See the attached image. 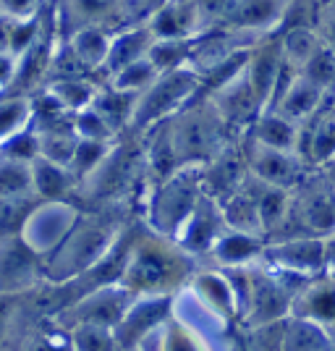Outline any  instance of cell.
Wrapping results in <instances>:
<instances>
[{
	"label": "cell",
	"mask_w": 335,
	"mask_h": 351,
	"mask_svg": "<svg viewBox=\"0 0 335 351\" xmlns=\"http://www.w3.org/2000/svg\"><path fill=\"white\" fill-rule=\"evenodd\" d=\"M197 273V257L175 241L173 236L158 234L139 220L129 263L121 283L132 293H178L189 286Z\"/></svg>",
	"instance_id": "obj_1"
},
{
	"label": "cell",
	"mask_w": 335,
	"mask_h": 351,
	"mask_svg": "<svg viewBox=\"0 0 335 351\" xmlns=\"http://www.w3.org/2000/svg\"><path fill=\"white\" fill-rule=\"evenodd\" d=\"M134 218L121 213L82 210V218L66 236V241L45 260V278L53 283H69L84 276L110 252L121 231Z\"/></svg>",
	"instance_id": "obj_2"
},
{
	"label": "cell",
	"mask_w": 335,
	"mask_h": 351,
	"mask_svg": "<svg viewBox=\"0 0 335 351\" xmlns=\"http://www.w3.org/2000/svg\"><path fill=\"white\" fill-rule=\"evenodd\" d=\"M171 129H173L175 155L181 168L184 165L204 168L231 145V139L238 136L231 132V126L223 121L218 108L202 92L171 118Z\"/></svg>",
	"instance_id": "obj_3"
},
{
	"label": "cell",
	"mask_w": 335,
	"mask_h": 351,
	"mask_svg": "<svg viewBox=\"0 0 335 351\" xmlns=\"http://www.w3.org/2000/svg\"><path fill=\"white\" fill-rule=\"evenodd\" d=\"M202 194V168L184 165V168H178L168 178L152 181L142 220L149 228H155L158 234L173 236L175 239V234L181 231V226L194 213V207L199 205Z\"/></svg>",
	"instance_id": "obj_4"
},
{
	"label": "cell",
	"mask_w": 335,
	"mask_h": 351,
	"mask_svg": "<svg viewBox=\"0 0 335 351\" xmlns=\"http://www.w3.org/2000/svg\"><path fill=\"white\" fill-rule=\"evenodd\" d=\"M199 89H202L199 73L194 71V69H189V66L160 73L136 97V108H134L132 129L129 132L145 134L152 126H158L162 121L173 118L178 110H184L199 95Z\"/></svg>",
	"instance_id": "obj_5"
},
{
	"label": "cell",
	"mask_w": 335,
	"mask_h": 351,
	"mask_svg": "<svg viewBox=\"0 0 335 351\" xmlns=\"http://www.w3.org/2000/svg\"><path fill=\"white\" fill-rule=\"evenodd\" d=\"M136 293H132L123 283H108L100 289H92L84 296H79L69 309H63L55 322L60 328H71V325H102V328H113L123 320V315L129 312Z\"/></svg>",
	"instance_id": "obj_6"
},
{
	"label": "cell",
	"mask_w": 335,
	"mask_h": 351,
	"mask_svg": "<svg viewBox=\"0 0 335 351\" xmlns=\"http://www.w3.org/2000/svg\"><path fill=\"white\" fill-rule=\"evenodd\" d=\"M45 280V260L24 236L0 239V296H21Z\"/></svg>",
	"instance_id": "obj_7"
},
{
	"label": "cell",
	"mask_w": 335,
	"mask_h": 351,
	"mask_svg": "<svg viewBox=\"0 0 335 351\" xmlns=\"http://www.w3.org/2000/svg\"><path fill=\"white\" fill-rule=\"evenodd\" d=\"M175 312V293H139L116 328L118 349H142L145 341Z\"/></svg>",
	"instance_id": "obj_8"
},
{
	"label": "cell",
	"mask_w": 335,
	"mask_h": 351,
	"mask_svg": "<svg viewBox=\"0 0 335 351\" xmlns=\"http://www.w3.org/2000/svg\"><path fill=\"white\" fill-rule=\"evenodd\" d=\"M82 218V207L71 199H58V202H40L24 228V239L29 247L47 260L55 249L66 241V236L73 231V226Z\"/></svg>",
	"instance_id": "obj_9"
},
{
	"label": "cell",
	"mask_w": 335,
	"mask_h": 351,
	"mask_svg": "<svg viewBox=\"0 0 335 351\" xmlns=\"http://www.w3.org/2000/svg\"><path fill=\"white\" fill-rule=\"evenodd\" d=\"M247 158H249V173L260 178L267 186L277 189H296L304 184V171L309 162L291 149H275L251 142L247 136Z\"/></svg>",
	"instance_id": "obj_10"
},
{
	"label": "cell",
	"mask_w": 335,
	"mask_h": 351,
	"mask_svg": "<svg viewBox=\"0 0 335 351\" xmlns=\"http://www.w3.org/2000/svg\"><path fill=\"white\" fill-rule=\"evenodd\" d=\"M212 105L218 108V113L223 116V121L231 126L234 134H247L251 129V123L262 116L264 103L262 97L257 95L254 84L249 82L247 69L234 76L228 84H223L218 92L207 95Z\"/></svg>",
	"instance_id": "obj_11"
},
{
	"label": "cell",
	"mask_w": 335,
	"mask_h": 351,
	"mask_svg": "<svg viewBox=\"0 0 335 351\" xmlns=\"http://www.w3.org/2000/svg\"><path fill=\"white\" fill-rule=\"evenodd\" d=\"M291 0H234L218 27L267 37L283 29Z\"/></svg>",
	"instance_id": "obj_12"
},
{
	"label": "cell",
	"mask_w": 335,
	"mask_h": 351,
	"mask_svg": "<svg viewBox=\"0 0 335 351\" xmlns=\"http://www.w3.org/2000/svg\"><path fill=\"white\" fill-rule=\"evenodd\" d=\"M225 228H228V223H225V215H223V205L218 199H212L210 194H202L199 205L194 207L189 220L175 234V241L199 260L202 254L212 252V247L218 244V239L223 236Z\"/></svg>",
	"instance_id": "obj_13"
},
{
	"label": "cell",
	"mask_w": 335,
	"mask_h": 351,
	"mask_svg": "<svg viewBox=\"0 0 335 351\" xmlns=\"http://www.w3.org/2000/svg\"><path fill=\"white\" fill-rule=\"evenodd\" d=\"M288 69L286 63V56H283V43H280V32L275 34H267L260 43L251 47L247 60V76L249 82L254 84L257 95L262 97L264 110L273 103V95L277 89V82L283 71Z\"/></svg>",
	"instance_id": "obj_14"
},
{
	"label": "cell",
	"mask_w": 335,
	"mask_h": 351,
	"mask_svg": "<svg viewBox=\"0 0 335 351\" xmlns=\"http://www.w3.org/2000/svg\"><path fill=\"white\" fill-rule=\"evenodd\" d=\"M333 92L317 87L314 82H309L306 76L296 73L291 82L283 87V92L275 97V103L270 105V110H277L280 116H286L288 121H293L296 126H304L312 118L325 110L327 97Z\"/></svg>",
	"instance_id": "obj_15"
},
{
	"label": "cell",
	"mask_w": 335,
	"mask_h": 351,
	"mask_svg": "<svg viewBox=\"0 0 335 351\" xmlns=\"http://www.w3.org/2000/svg\"><path fill=\"white\" fill-rule=\"evenodd\" d=\"M155 40H194L204 32L197 0H168L149 21Z\"/></svg>",
	"instance_id": "obj_16"
},
{
	"label": "cell",
	"mask_w": 335,
	"mask_h": 351,
	"mask_svg": "<svg viewBox=\"0 0 335 351\" xmlns=\"http://www.w3.org/2000/svg\"><path fill=\"white\" fill-rule=\"evenodd\" d=\"M304 194L293 197V218L309 234H327L335 228V191L325 184H301Z\"/></svg>",
	"instance_id": "obj_17"
},
{
	"label": "cell",
	"mask_w": 335,
	"mask_h": 351,
	"mask_svg": "<svg viewBox=\"0 0 335 351\" xmlns=\"http://www.w3.org/2000/svg\"><path fill=\"white\" fill-rule=\"evenodd\" d=\"M264 254L288 270H309V267L322 265L327 247H325V241L314 239V236H306V239L296 236V239H280L275 244L264 247Z\"/></svg>",
	"instance_id": "obj_18"
},
{
	"label": "cell",
	"mask_w": 335,
	"mask_h": 351,
	"mask_svg": "<svg viewBox=\"0 0 335 351\" xmlns=\"http://www.w3.org/2000/svg\"><path fill=\"white\" fill-rule=\"evenodd\" d=\"M152 43H155V34H152L149 27H139V29L113 34L110 56H108V63H105V69H102V84H105L113 73L121 71V69H126V66H132L136 60L147 58Z\"/></svg>",
	"instance_id": "obj_19"
},
{
	"label": "cell",
	"mask_w": 335,
	"mask_h": 351,
	"mask_svg": "<svg viewBox=\"0 0 335 351\" xmlns=\"http://www.w3.org/2000/svg\"><path fill=\"white\" fill-rule=\"evenodd\" d=\"M66 43L71 45V50L76 53V58L82 60V66L102 82V69H105L108 56H110L113 34L102 24H89L84 29L73 32Z\"/></svg>",
	"instance_id": "obj_20"
},
{
	"label": "cell",
	"mask_w": 335,
	"mask_h": 351,
	"mask_svg": "<svg viewBox=\"0 0 335 351\" xmlns=\"http://www.w3.org/2000/svg\"><path fill=\"white\" fill-rule=\"evenodd\" d=\"M251 142L264 147H275V149H291L299 152V136H301V126H296L293 121L280 116L277 110H262V116L251 123L247 132Z\"/></svg>",
	"instance_id": "obj_21"
},
{
	"label": "cell",
	"mask_w": 335,
	"mask_h": 351,
	"mask_svg": "<svg viewBox=\"0 0 335 351\" xmlns=\"http://www.w3.org/2000/svg\"><path fill=\"white\" fill-rule=\"evenodd\" d=\"M32 176H34V194L42 202H58V199H71L76 194V178L66 165L50 162L40 158L32 162Z\"/></svg>",
	"instance_id": "obj_22"
},
{
	"label": "cell",
	"mask_w": 335,
	"mask_h": 351,
	"mask_svg": "<svg viewBox=\"0 0 335 351\" xmlns=\"http://www.w3.org/2000/svg\"><path fill=\"white\" fill-rule=\"evenodd\" d=\"M116 0H63L58 3V32L60 40H69L73 32L89 24H102L113 11Z\"/></svg>",
	"instance_id": "obj_23"
},
{
	"label": "cell",
	"mask_w": 335,
	"mask_h": 351,
	"mask_svg": "<svg viewBox=\"0 0 335 351\" xmlns=\"http://www.w3.org/2000/svg\"><path fill=\"white\" fill-rule=\"evenodd\" d=\"M264 236L247 234V231H236V228H225L218 244L212 247V257L220 265H231V267H241V265L251 263L254 257L264 254Z\"/></svg>",
	"instance_id": "obj_24"
},
{
	"label": "cell",
	"mask_w": 335,
	"mask_h": 351,
	"mask_svg": "<svg viewBox=\"0 0 335 351\" xmlns=\"http://www.w3.org/2000/svg\"><path fill=\"white\" fill-rule=\"evenodd\" d=\"M165 3L168 0H116L113 11L102 21V27L110 32V34L149 27V21L158 16V11H160Z\"/></svg>",
	"instance_id": "obj_25"
},
{
	"label": "cell",
	"mask_w": 335,
	"mask_h": 351,
	"mask_svg": "<svg viewBox=\"0 0 335 351\" xmlns=\"http://www.w3.org/2000/svg\"><path fill=\"white\" fill-rule=\"evenodd\" d=\"M45 89L58 100L69 113H82L89 110L97 95L102 89V82L97 76H76V79H63V82H53V84H45Z\"/></svg>",
	"instance_id": "obj_26"
},
{
	"label": "cell",
	"mask_w": 335,
	"mask_h": 351,
	"mask_svg": "<svg viewBox=\"0 0 335 351\" xmlns=\"http://www.w3.org/2000/svg\"><path fill=\"white\" fill-rule=\"evenodd\" d=\"M280 43H283V56H286V63H288L296 73L301 71L306 63H309V60L314 58L322 47H325L317 27H306V24L280 29Z\"/></svg>",
	"instance_id": "obj_27"
},
{
	"label": "cell",
	"mask_w": 335,
	"mask_h": 351,
	"mask_svg": "<svg viewBox=\"0 0 335 351\" xmlns=\"http://www.w3.org/2000/svg\"><path fill=\"white\" fill-rule=\"evenodd\" d=\"M97 113H100L108 126L116 134H126L132 129V118H134V108H136V95H129V92H121V89L110 87V84H102L97 100L92 105Z\"/></svg>",
	"instance_id": "obj_28"
},
{
	"label": "cell",
	"mask_w": 335,
	"mask_h": 351,
	"mask_svg": "<svg viewBox=\"0 0 335 351\" xmlns=\"http://www.w3.org/2000/svg\"><path fill=\"white\" fill-rule=\"evenodd\" d=\"M249 312L251 317L260 322H270L275 320L277 315L286 309V293L277 286L273 278H254L251 276V283H249Z\"/></svg>",
	"instance_id": "obj_29"
},
{
	"label": "cell",
	"mask_w": 335,
	"mask_h": 351,
	"mask_svg": "<svg viewBox=\"0 0 335 351\" xmlns=\"http://www.w3.org/2000/svg\"><path fill=\"white\" fill-rule=\"evenodd\" d=\"M40 197L29 194H11V197H0V239L8 236H21L34 210L40 207Z\"/></svg>",
	"instance_id": "obj_30"
},
{
	"label": "cell",
	"mask_w": 335,
	"mask_h": 351,
	"mask_svg": "<svg viewBox=\"0 0 335 351\" xmlns=\"http://www.w3.org/2000/svg\"><path fill=\"white\" fill-rule=\"evenodd\" d=\"M34 121L32 95H3L0 97V145L16 134L27 132Z\"/></svg>",
	"instance_id": "obj_31"
},
{
	"label": "cell",
	"mask_w": 335,
	"mask_h": 351,
	"mask_svg": "<svg viewBox=\"0 0 335 351\" xmlns=\"http://www.w3.org/2000/svg\"><path fill=\"white\" fill-rule=\"evenodd\" d=\"M40 134V158L58 165H71L76 147L82 142V136L76 134V126H58V129H45Z\"/></svg>",
	"instance_id": "obj_32"
},
{
	"label": "cell",
	"mask_w": 335,
	"mask_h": 351,
	"mask_svg": "<svg viewBox=\"0 0 335 351\" xmlns=\"http://www.w3.org/2000/svg\"><path fill=\"white\" fill-rule=\"evenodd\" d=\"M194 53V40H155L149 47V60L160 73L186 69Z\"/></svg>",
	"instance_id": "obj_33"
},
{
	"label": "cell",
	"mask_w": 335,
	"mask_h": 351,
	"mask_svg": "<svg viewBox=\"0 0 335 351\" xmlns=\"http://www.w3.org/2000/svg\"><path fill=\"white\" fill-rule=\"evenodd\" d=\"M66 333H69V341H71V351H121L113 328L82 322V325L66 328Z\"/></svg>",
	"instance_id": "obj_34"
},
{
	"label": "cell",
	"mask_w": 335,
	"mask_h": 351,
	"mask_svg": "<svg viewBox=\"0 0 335 351\" xmlns=\"http://www.w3.org/2000/svg\"><path fill=\"white\" fill-rule=\"evenodd\" d=\"M158 76H160V71L155 69V63L147 56V58L136 60L132 66H126V69H121L118 73H113L105 84H110V87L121 89V92H129V95H136V97H139Z\"/></svg>",
	"instance_id": "obj_35"
},
{
	"label": "cell",
	"mask_w": 335,
	"mask_h": 351,
	"mask_svg": "<svg viewBox=\"0 0 335 351\" xmlns=\"http://www.w3.org/2000/svg\"><path fill=\"white\" fill-rule=\"evenodd\" d=\"M113 142H97V139H82L79 147H76V155H73L69 171L76 178V184H82L84 178L95 173L100 168V162L105 160V155L110 152ZM79 189V186H76Z\"/></svg>",
	"instance_id": "obj_36"
},
{
	"label": "cell",
	"mask_w": 335,
	"mask_h": 351,
	"mask_svg": "<svg viewBox=\"0 0 335 351\" xmlns=\"http://www.w3.org/2000/svg\"><path fill=\"white\" fill-rule=\"evenodd\" d=\"M29 191H34V176H32L29 162L11 160L0 155V197L29 194Z\"/></svg>",
	"instance_id": "obj_37"
},
{
	"label": "cell",
	"mask_w": 335,
	"mask_h": 351,
	"mask_svg": "<svg viewBox=\"0 0 335 351\" xmlns=\"http://www.w3.org/2000/svg\"><path fill=\"white\" fill-rule=\"evenodd\" d=\"M0 155L11 158V160H21V162H34L40 160V134L34 126H29L27 132L16 134L8 142L0 145Z\"/></svg>",
	"instance_id": "obj_38"
},
{
	"label": "cell",
	"mask_w": 335,
	"mask_h": 351,
	"mask_svg": "<svg viewBox=\"0 0 335 351\" xmlns=\"http://www.w3.org/2000/svg\"><path fill=\"white\" fill-rule=\"evenodd\" d=\"M299 73L306 76L309 82H314L317 87L335 92V53L327 50V47H322L320 53L309 60Z\"/></svg>",
	"instance_id": "obj_39"
},
{
	"label": "cell",
	"mask_w": 335,
	"mask_h": 351,
	"mask_svg": "<svg viewBox=\"0 0 335 351\" xmlns=\"http://www.w3.org/2000/svg\"><path fill=\"white\" fill-rule=\"evenodd\" d=\"M73 126H76V134L82 136V139H97V142H116L121 134H116L110 126H108V121L95 110V108H89V110H82V113H76L73 118Z\"/></svg>",
	"instance_id": "obj_40"
},
{
	"label": "cell",
	"mask_w": 335,
	"mask_h": 351,
	"mask_svg": "<svg viewBox=\"0 0 335 351\" xmlns=\"http://www.w3.org/2000/svg\"><path fill=\"white\" fill-rule=\"evenodd\" d=\"M18 296H0V351H11Z\"/></svg>",
	"instance_id": "obj_41"
},
{
	"label": "cell",
	"mask_w": 335,
	"mask_h": 351,
	"mask_svg": "<svg viewBox=\"0 0 335 351\" xmlns=\"http://www.w3.org/2000/svg\"><path fill=\"white\" fill-rule=\"evenodd\" d=\"M317 32L322 45L335 53V0H322L320 14H317Z\"/></svg>",
	"instance_id": "obj_42"
},
{
	"label": "cell",
	"mask_w": 335,
	"mask_h": 351,
	"mask_svg": "<svg viewBox=\"0 0 335 351\" xmlns=\"http://www.w3.org/2000/svg\"><path fill=\"white\" fill-rule=\"evenodd\" d=\"M18 76V56H14L11 50H0V97L11 95Z\"/></svg>",
	"instance_id": "obj_43"
},
{
	"label": "cell",
	"mask_w": 335,
	"mask_h": 351,
	"mask_svg": "<svg viewBox=\"0 0 335 351\" xmlns=\"http://www.w3.org/2000/svg\"><path fill=\"white\" fill-rule=\"evenodd\" d=\"M231 3H234V0H197V8H199L202 21H204V32L218 27L220 21H223V16L228 14Z\"/></svg>",
	"instance_id": "obj_44"
},
{
	"label": "cell",
	"mask_w": 335,
	"mask_h": 351,
	"mask_svg": "<svg viewBox=\"0 0 335 351\" xmlns=\"http://www.w3.org/2000/svg\"><path fill=\"white\" fill-rule=\"evenodd\" d=\"M45 0H0V14L8 19H32L40 14Z\"/></svg>",
	"instance_id": "obj_45"
},
{
	"label": "cell",
	"mask_w": 335,
	"mask_h": 351,
	"mask_svg": "<svg viewBox=\"0 0 335 351\" xmlns=\"http://www.w3.org/2000/svg\"><path fill=\"white\" fill-rule=\"evenodd\" d=\"M330 110H333V113H335V92H333V95H330Z\"/></svg>",
	"instance_id": "obj_46"
},
{
	"label": "cell",
	"mask_w": 335,
	"mask_h": 351,
	"mask_svg": "<svg viewBox=\"0 0 335 351\" xmlns=\"http://www.w3.org/2000/svg\"><path fill=\"white\" fill-rule=\"evenodd\" d=\"M129 351H142V349H129Z\"/></svg>",
	"instance_id": "obj_47"
},
{
	"label": "cell",
	"mask_w": 335,
	"mask_h": 351,
	"mask_svg": "<svg viewBox=\"0 0 335 351\" xmlns=\"http://www.w3.org/2000/svg\"><path fill=\"white\" fill-rule=\"evenodd\" d=\"M55 3H63V0H55Z\"/></svg>",
	"instance_id": "obj_48"
},
{
	"label": "cell",
	"mask_w": 335,
	"mask_h": 351,
	"mask_svg": "<svg viewBox=\"0 0 335 351\" xmlns=\"http://www.w3.org/2000/svg\"><path fill=\"white\" fill-rule=\"evenodd\" d=\"M333 162H335V160H333Z\"/></svg>",
	"instance_id": "obj_49"
}]
</instances>
